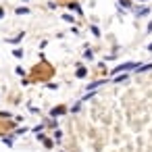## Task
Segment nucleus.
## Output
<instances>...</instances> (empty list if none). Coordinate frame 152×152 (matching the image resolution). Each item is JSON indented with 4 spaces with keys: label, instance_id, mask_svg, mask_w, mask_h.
Instances as JSON below:
<instances>
[{
    "label": "nucleus",
    "instance_id": "1",
    "mask_svg": "<svg viewBox=\"0 0 152 152\" xmlns=\"http://www.w3.org/2000/svg\"><path fill=\"white\" fill-rule=\"evenodd\" d=\"M138 67H140L138 63H123V65H119V67H115V69H113V75H119V73L129 71V69H138Z\"/></svg>",
    "mask_w": 152,
    "mask_h": 152
},
{
    "label": "nucleus",
    "instance_id": "2",
    "mask_svg": "<svg viewBox=\"0 0 152 152\" xmlns=\"http://www.w3.org/2000/svg\"><path fill=\"white\" fill-rule=\"evenodd\" d=\"M104 83V79H100V81H94V83H90L88 85V90H94V88H98V85H102Z\"/></svg>",
    "mask_w": 152,
    "mask_h": 152
},
{
    "label": "nucleus",
    "instance_id": "3",
    "mask_svg": "<svg viewBox=\"0 0 152 152\" xmlns=\"http://www.w3.org/2000/svg\"><path fill=\"white\" fill-rule=\"evenodd\" d=\"M127 79H129L127 75H115V79H113V81H117V83H119V81H127Z\"/></svg>",
    "mask_w": 152,
    "mask_h": 152
},
{
    "label": "nucleus",
    "instance_id": "4",
    "mask_svg": "<svg viewBox=\"0 0 152 152\" xmlns=\"http://www.w3.org/2000/svg\"><path fill=\"white\" fill-rule=\"evenodd\" d=\"M29 13V9L27 6H21V9H17V15H27Z\"/></svg>",
    "mask_w": 152,
    "mask_h": 152
},
{
    "label": "nucleus",
    "instance_id": "5",
    "mask_svg": "<svg viewBox=\"0 0 152 152\" xmlns=\"http://www.w3.org/2000/svg\"><path fill=\"white\" fill-rule=\"evenodd\" d=\"M150 69H152V63L150 65H144V67H138L136 71H150Z\"/></svg>",
    "mask_w": 152,
    "mask_h": 152
},
{
    "label": "nucleus",
    "instance_id": "6",
    "mask_svg": "<svg viewBox=\"0 0 152 152\" xmlns=\"http://www.w3.org/2000/svg\"><path fill=\"white\" fill-rule=\"evenodd\" d=\"M85 73H88V71H85L83 67H79V69H77V77H85Z\"/></svg>",
    "mask_w": 152,
    "mask_h": 152
},
{
    "label": "nucleus",
    "instance_id": "7",
    "mask_svg": "<svg viewBox=\"0 0 152 152\" xmlns=\"http://www.w3.org/2000/svg\"><path fill=\"white\" fill-rule=\"evenodd\" d=\"M148 13H150V11H148V9H140V11H138V17H146V15H148Z\"/></svg>",
    "mask_w": 152,
    "mask_h": 152
},
{
    "label": "nucleus",
    "instance_id": "8",
    "mask_svg": "<svg viewBox=\"0 0 152 152\" xmlns=\"http://www.w3.org/2000/svg\"><path fill=\"white\" fill-rule=\"evenodd\" d=\"M63 113V108H54V111H52V117H56V115H60Z\"/></svg>",
    "mask_w": 152,
    "mask_h": 152
},
{
    "label": "nucleus",
    "instance_id": "9",
    "mask_svg": "<svg viewBox=\"0 0 152 152\" xmlns=\"http://www.w3.org/2000/svg\"><path fill=\"white\" fill-rule=\"evenodd\" d=\"M146 31H148V33L152 31V21H150V23H148V29H146Z\"/></svg>",
    "mask_w": 152,
    "mask_h": 152
},
{
    "label": "nucleus",
    "instance_id": "10",
    "mask_svg": "<svg viewBox=\"0 0 152 152\" xmlns=\"http://www.w3.org/2000/svg\"><path fill=\"white\" fill-rule=\"evenodd\" d=\"M2 17H4V11H2V9H0V19H2Z\"/></svg>",
    "mask_w": 152,
    "mask_h": 152
},
{
    "label": "nucleus",
    "instance_id": "11",
    "mask_svg": "<svg viewBox=\"0 0 152 152\" xmlns=\"http://www.w3.org/2000/svg\"><path fill=\"white\" fill-rule=\"evenodd\" d=\"M148 50H150V52H152V44H150V46H148Z\"/></svg>",
    "mask_w": 152,
    "mask_h": 152
}]
</instances>
